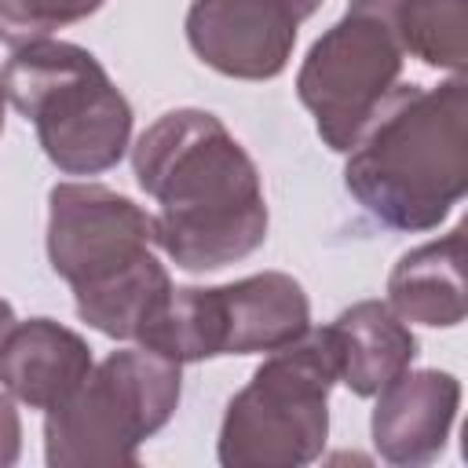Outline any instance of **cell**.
<instances>
[{"label": "cell", "mask_w": 468, "mask_h": 468, "mask_svg": "<svg viewBox=\"0 0 468 468\" xmlns=\"http://www.w3.org/2000/svg\"><path fill=\"white\" fill-rule=\"evenodd\" d=\"M336 351L325 329L267 351L252 380L230 399L219 428L223 468H296L322 453L329 435V388Z\"/></svg>", "instance_id": "5"}, {"label": "cell", "mask_w": 468, "mask_h": 468, "mask_svg": "<svg viewBox=\"0 0 468 468\" xmlns=\"http://www.w3.org/2000/svg\"><path fill=\"white\" fill-rule=\"evenodd\" d=\"M168 292H172V278L154 252H143L135 263L73 289L77 314L91 329L113 340H139V333L161 311Z\"/></svg>", "instance_id": "14"}, {"label": "cell", "mask_w": 468, "mask_h": 468, "mask_svg": "<svg viewBox=\"0 0 468 468\" xmlns=\"http://www.w3.org/2000/svg\"><path fill=\"white\" fill-rule=\"evenodd\" d=\"M344 183L395 230H431L468 190V84H399L358 143Z\"/></svg>", "instance_id": "2"}, {"label": "cell", "mask_w": 468, "mask_h": 468, "mask_svg": "<svg viewBox=\"0 0 468 468\" xmlns=\"http://www.w3.org/2000/svg\"><path fill=\"white\" fill-rule=\"evenodd\" d=\"M4 99L37 124L48 161L66 176L113 168L132 139V106L99 58L66 40H29L0 69Z\"/></svg>", "instance_id": "3"}, {"label": "cell", "mask_w": 468, "mask_h": 468, "mask_svg": "<svg viewBox=\"0 0 468 468\" xmlns=\"http://www.w3.org/2000/svg\"><path fill=\"white\" fill-rule=\"evenodd\" d=\"M139 186L157 201V245L183 271H219L267 238V201L245 146L208 110L157 117L132 150Z\"/></svg>", "instance_id": "1"}, {"label": "cell", "mask_w": 468, "mask_h": 468, "mask_svg": "<svg viewBox=\"0 0 468 468\" xmlns=\"http://www.w3.org/2000/svg\"><path fill=\"white\" fill-rule=\"evenodd\" d=\"M402 44L388 18V0H351L296 73V95L314 113L322 143L347 154L402 77Z\"/></svg>", "instance_id": "6"}, {"label": "cell", "mask_w": 468, "mask_h": 468, "mask_svg": "<svg viewBox=\"0 0 468 468\" xmlns=\"http://www.w3.org/2000/svg\"><path fill=\"white\" fill-rule=\"evenodd\" d=\"M219 355H263L311 329V303L292 274L263 271L216 289Z\"/></svg>", "instance_id": "10"}, {"label": "cell", "mask_w": 468, "mask_h": 468, "mask_svg": "<svg viewBox=\"0 0 468 468\" xmlns=\"http://www.w3.org/2000/svg\"><path fill=\"white\" fill-rule=\"evenodd\" d=\"M388 307L402 322L450 329L464 322V223L446 238L410 249L388 278Z\"/></svg>", "instance_id": "13"}, {"label": "cell", "mask_w": 468, "mask_h": 468, "mask_svg": "<svg viewBox=\"0 0 468 468\" xmlns=\"http://www.w3.org/2000/svg\"><path fill=\"white\" fill-rule=\"evenodd\" d=\"M336 351V377L362 399L377 395L399 373L410 369L417 355V336L410 325L380 300H358L325 325Z\"/></svg>", "instance_id": "12"}, {"label": "cell", "mask_w": 468, "mask_h": 468, "mask_svg": "<svg viewBox=\"0 0 468 468\" xmlns=\"http://www.w3.org/2000/svg\"><path fill=\"white\" fill-rule=\"evenodd\" d=\"M15 322H18V318H15V307H11L7 300H0V344L7 340V333L15 329Z\"/></svg>", "instance_id": "20"}, {"label": "cell", "mask_w": 468, "mask_h": 468, "mask_svg": "<svg viewBox=\"0 0 468 468\" xmlns=\"http://www.w3.org/2000/svg\"><path fill=\"white\" fill-rule=\"evenodd\" d=\"M88 373V344L51 318L15 322V329L0 344V388L33 410H51Z\"/></svg>", "instance_id": "11"}, {"label": "cell", "mask_w": 468, "mask_h": 468, "mask_svg": "<svg viewBox=\"0 0 468 468\" xmlns=\"http://www.w3.org/2000/svg\"><path fill=\"white\" fill-rule=\"evenodd\" d=\"M391 29L406 55L464 73L468 66V0H388Z\"/></svg>", "instance_id": "15"}, {"label": "cell", "mask_w": 468, "mask_h": 468, "mask_svg": "<svg viewBox=\"0 0 468 468\" xmlns=\"http://www.w3.org/2000/svg\"><path fill=\"white\" fill-rule=\"evenodd\" d=\"M0 132H4V91H0Z\"/></svg>", "instance_id": "21"}, {"label": "cell", "mask_w": 468, "mask_h": 468, "mask_svg": "<svg viewBox=\"0 0 468 468\" xmlns=\"http://www.w3.org/2000/svg\"><path fill=\"white\" fill-rule=\"evenodd\" d=\"M296 26L278 0H194L186 11L194 55L238 80L278 77L296 48Z\"/></svg>", "instance_id": "8"}, {"label": "cell", "mask_w": 468, "mask_h": 468, "mask_svg": "<svg viewBox=\"0 0 468 468\" xmlns=\"http://www.w3.org/2000/svg\"><path fill=\"white\" fill-rule=\"evenodd\" d=\"M106 0H0V40L22 48L95 15Z\"/></svg>", "instance_id": "17"}, {"label": "cell", "mask_w": 468, "mask_h": 468, "mask_svg": "<svg viewBox=\"0 0 468 468\" xmlns=\"http://www.w3.org/2000/svg\"><path fill=\"white\" fill-rule=\"evenodd\" d=\"M139 344L172 358V362H201L219 355V296L216 289H172L161 311L139 333Z\"/></svg>", "instance_id": "16"}, {"label": "cell", "mask_w": 468, "mask_h": 468, "mask_svg": "<svg viewBox=\"0 0 468 468\" xmlns=\"http://www.w3.org/2000/svg\"><path fill=\"white\" fill-rule=\"evenodd\" d=\"M18 446H22V424H18V410L7 395H0V468L18 461Z\"/></svg>", "instance_id": "18"}, {"label": "cell", "mask_w": 468, "mask_h": 468, "mask_svg": "<svg viewBox=\"0 0 468 468\" xmlns=\"http://www.w3.org/2000/svg\"><path fill=\"white\" fill-rule=\"evenodd\" d=\"M48 208V260L73 289L135 263L157 241L154 216L99 183H58Z\"/></svg>", "instance_id": "7"}, {"label": "cell", "mask_w": 468, "mask_h": 468, "mask_svg": "<svg viewBox=\"0 0 468 468\" xmlns=\"http://www.w3.org/2000/svg\"><path fill=\"white\" fill-rule=\"evenodd\" d=\"M179 362L128 347L106 355L91 373L48 410L44 457L51 468H132L139 442L168 424L179 406Z\"/></svg>", "instance_id": "4"}, {"label": "cell", "mask_w": 468, "mask_h": 468, "mask_svg": "<svg viewBox=\"0 0 468 468\" xmlns=\"http://www.w3.org/2000/svg\"><path fill=\"white\" fill-rule=\"evenodd\" d=\"M278 4H282V7H285V11L292 15V18H296V22L311 18V15H314V11L322 7V0H278Z\"/></svg>", "instance_id": "19"}, {"label": "cell", "mask_w": 468, "mask_h": 468, "mask_svg": "<svg viewBox=\"0 0 468 468\" xmlns=\"http://www.w3.org/2000/svg\"><path fill=\"white\" fill-rule=\"evenodd\" d=\"M461 406L457 377L442 369L399 373L377 391V410L369 420L373 446L391 464H428L442 453L453 417Z\"/></svg>", "instance_id": "9"}]
</instances>
